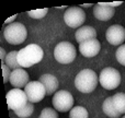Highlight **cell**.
I'll return each instance as SVG.
<instances>
[{"label": "cell", "mask_w": 125, "mask_h": 118, "mask_svg": "<svg viewBox=\"0 0 125 118\" xmlns=\"http://www.w3.org/2000/svg\"><path fill=\"white\" fill-rule=\"evenodd\" d=\"M44 57V52L36 44H30L18 53V61L23 68H30L39 64Z\"/></svg>", "instance_id": "1"}, {"label": "cell", "mask_w": 125, "mask_h": 118, "mask_svg": "<svg viewBox=\"0 0 125 118\" xmlns=\"http://www.w3.org/2000/svg\"><path fill=\"white\" fill-rule=\"evenodd\" d=\"M99 82L98 74L91 69L81 70L75 79V86L81 93H91L95 90Z\"/></svg>", "instance_id": "2"}, {"label": "cell", "mask_w": 125, "mask_h": 118, "mask_svg": "<svg viewBox=\"0 0 125 118\" xmlns=\"http://www.w3.org/2000/svg\"><path fill=\"white\" fill-rule=\"evenodd\" d=\"M3 36L6 41L11 45H19L22 44L26 39L28 36V31L26 27L22 23L19 22H13L6 26L3 31Z\"/></svg>", "instance_id": "3"}, {"label": "cell", "mask_w": 125, "mask_h": 118, "mask_svg": "<svg viewBox=\"0 0 125 118\" xmlns=\"http://www.w3.org/2000/svg\"><path fill=\"white\" fill-rule=\"evenodd\" d=\"M76 55H77V52H76L75 46L69 42H61L57 44L54 49V57L56 61L62 64L73 62L76 58Z\"/></svg>", "instance_id": "4"}, {"label": "cell", "mask_w": 125, "mask_h": 118, "mask_svg": "<svg viewBox=\"0 0 125 118\" xmlns=\"http://www.w3.org/2000/svg\"><path fill=\"white\" fill-rule=\"evenodd\" d=\"M99 82L105 90H114L121 83V74L115 68L106 67L100 72Z\"/></svg>", "instance_id": "5"}, {"label": "cell", "mask_w": 125, "mask_h": 118, "mask_svg": "<svg viewBox=\"0 0 125 118\" xmlns=\"http://www.w3.org/2000/svg\"><path fill=\"white\" fill-rule=\"evenodd\" d=\"M64 21L69 27H81L86 21V13L80 7H69L64 13Z\"/></svg>", "instance_id": "6"}, {"label": "cell", "mask_w": 125, "mask_h": 118, "mask_svg": "<svg viewBox=\"0 0 125 118\" xmlns=\"http://www.w3.org/2000/svg\"><path fill=\"white\" fill-rule=\"evenodd\" d=\"M73 97L68 91L61 90L57 91L53 96V106L56 110L62 113H66L73 108Z\"/></svg>", "instance_id": "7"}, {"label": "cell", "mask_w": 125, "mask_h": 118, "mask_svg": "<svg viewBox=\"0 0 125 118\" xmlns=\"http://www.w3.org/2000/svg\"><path fill=\"white\" fill-rule=\"evenodd\" d=\"M6 97H7V103H8V108L12 110H17L24 107L29 102L25 92L22 91L21 89H12V90H10L7 93Z\"/></svg>", "instance_id": "8"}, {"label": "cell", "mask_w": 125, "mask_h": 118, "mask_svg": "<svg viewBox=\"0 0 125 118\" xmlns=\"http://www.w3.org/2000/svg\"><path fill=\"white\" fill-rule=\"evenodd\" d=\"M24 92L31 103H39L46 95L45 86L40 81H30L24 88Z\"/></svg>", "instance_id": "9"}, {"label": "cell", "mask_w": 125, "mask_h": 118, "mask_svg": "<svg viewBox=\"0 0 125 118\" xmlns=\"http://www.w3.org/2000/svg\"><path fill=\"white\" fill-rule=\"evenodd\" d=\"M106 41L114 46H121L123 45L125 41V28L120 24H114L111 25L106 30L105 33Z\"/></svg>", "instance_id": "10"}, {"label": "cell", "mask_w": 125, "mask_h": 118, "mask_svg": "<svg viewBox=\"0 0 125 118\" xmlns=\"http://www.w3.org/2000/svg\"><path fill=\"white\" fill-rule=\"evenodd\" d=\"M101 49V44L97 38L89 39L83 43L79 44V52L86 58H92L97 56Z\"/></svg>", "instance_id": "11"}, {"label": "cell", "mask_w": 125, "mask_h": 118, "mask_svg": "<svg viewBox=\"0 0 125 118\" xmlns=\"http://www.w3.org/2000/svg\"><path fill=\"white\" fill-rule=\"evenodd\" d=\"M11 85L14 86V89H22L25 88L28 83L30 82V77H29L28 72L24 69L20 68L17 70H13L11 72L10 81Z\"/></svg>", "instance_id": "12"}, {"label": "cell", "mask_w": 125, "mask_h": 118, "mask_svg": "<svg viewBox=\"0 0 125 118\" xmlns=\"http://www.w3.org/2000/svg\"><path fill=\"white\" fill-rule=\"evenodd\" d=\"M39 81L45 86L46 90V95H53L54 93L57 92L58 90V80L55 75L50 74V73H45V74L41 75L39 79Z\"/></svg>", "instance_id": "13"}, {"label": "cell", "mask_w": 125, "mask_h": 118, "mask_svg": "<svg viewBox=\"0 0 125 118\" xmlns=\"http://www.w3.org/2000/svg\"><path fill=\"white\" fill-rule=\"evenodd\" d=\"M75 37L76 41L79 44H81L86 41H89V39L97 38V31L90 25H83L76 31Z\"/></svg>", "instance_id": "14"}, {"label": "cell", "mask_w": 125, "mask_h": 118, "mask_svg": "<svg viewBox=\"0 0 125 118\" xmlns=\"http://www.w3.org/2000/svg\"><path fill=\"white\" fill-rule=\"evenodd\" d=\"M114 13H115V9L111 8V7L101 6L99 3L93 7V15L99 21H109L110 19L113 18Z\"/></svg>", "instance_id": "15"}, {"label": "cell", "mask_w": 125, "mask_h": 118, "mask_svg": "<svg viewBox=\"0 0 125 118\" xmlns=\"http://www.w3.org/2000/svg\"><path fill=\"white\" fill-rule=\"evenodd\" d=\"M102 110H103V113L106 115V116H109L111 118H120L121 117V114L115 109L114 105H113L112 96H109L104 100L103 104H102Z\"/></svg>", "instance_id": "16"}, {"label": "cell", "mask_w": 125, "mask_h": 118, "mask_svg": "<svg viewBox=\"0 0 125 118\" xmlns=\"http://www.w3.org/2000/svg\"><path fill=\"white\" fill-rule=\"evenodd\" d=\"M112 102L115 109L121 115L125 114V93H116L112 96Z\"/></svg>", "instance_id": "17"}, {"label": "cell", "mask_w": 125, "mask_h": 118, "mask_svg": "<svg viewBox=\"0 0 125 118\" xmlns=\"http://www.w3.org/2000/svg\"><path fill=\"white\" fill-rule=\"evenodd\" d=\"M18 53L17 50H13V52H10L6 57V60H4V64L9 67L12 70H17V69H20L21 66H20L19 61H18Z\"/></svg>", "instance_id": "18"}, {"label": "cell", "mask_w": 125, "mask_h": 118, "mask_svg": "<svg viewBox=\"0 0 125 118\" xmlns=\"http://www.w3.org/2000/svg\"><path fill=\"white\" fill-rule=\"evenodd\" d=\"M33 104H34V103L28 102V104H26L24 107L14 110L15 115H17L18 117H20V118H28V117H30L31 115L33 114V110H34V105H33Z\"/></svg>", "instance_id": "19"}, {"label": "cell", "mask_w": 125, "mask_h": 118, "mask_svg": "<svg viewBox=\"0 0 125 118\" xmlns=\"http://www.w3.org/2000/svg\"><path fill=\"white\" fill-rule=\"evenodd\" d=\"M88 110L82 106H75L69 110V117L70 118H88Z\"/></svg>", "instance_id": "20"}, {"label": "cell", "mask_w": 125, "mask_h": 118, "mask_svg": "<svg viewBox=\"0 0 125 118\" xmlns=\"http://www.w3.org/2000/svg\"><path fill=\"white\" fill-rule=\"evenodd\" d=\"M48 12V9L47 8H44V9H37V10H31L28 11V14L30 18L32 19H42L44 18Z\"/></svg>", "instance_id": "21"}, {"label": "cell", "mask_w": 125, "mask_h": 118, "mask_svg": "<svg viewBox=\"0 0 125 118\" xmlns=\"http://www.w3.org/2000/svg\"><path fill=\"white\" fill-rule=\"evenodd\" d=\"M40 118H58V113L55 108L46 107L41 112Z\"/></svg>", "instance_id": "22"}, {"label": "cell", "mask_w": 125, "mask_h": 118, "mask_svg": "<svg viewBox=\"0 0 125 118\" xmlns=\"http://www.w3.org/2000/svg\"><path fill=\"white\" fill-rule=\"evenodd\" d=\"M115 57L122 66H125V44L119 46V48L116 49V53H115Z\"/></svg>", "instance_id": "23"}, {"label": "cell", "mask_w": 125, "mask_h": 118, "mask_svg": "<svg viewBox=\"0 0 125 118\" xmlns=\"http://www.w3.org/2000/svg\"><path fill=\"white\" fill-rule=\"evenodd\" d=\"M1 68H2V74H3V82L7 83V82L10 81L11 69L9 68L7 64H1Z\"/></svg>", "instance_id": "24"}, {"label": "cell", "mask_w": 125, "mask_h": 118, "mask_svg": "<svg viewBox=\"0 0 125 118\" xmlns=\"http://www.w3.org/2000/svg\"><path fill=\"white\" fill-rule=\"evenodd\" d=\"M123 3L122 1H119V2H99V4L101 6H106V7H111V8H114V7H119Z\"/></svg>", "instance_id": "25"}, {"label": "cell", "mask_w": 125, "mask_h": 118, "mask_svg": "<svg viewBox=\"0 0 125 118\" xmlns=\"http://www.w3.org/2000/svg\"><path fill=\"white\" fill-rule=\"evenodd\" d=\"M7 55L8 54H6V52H4V48H0V56H1V64H4V60H6V57H7Z\"/></svg>", "instance_id": "26"}, {"label": "cell", "mask_w": 125, "mask_h": 118, "mask_svg": "<svg viewBox=\"0 0 125 118\" xmlns=\"http://www.w3.org/2000/svg\"><path fill=\"white\" fill-rule=\"evenodd\" d=\"M15 18H17V14H15V15H12V17H11V18H9V19H7L4 23H10V24H11V22H12L13 20L15 19Z\"/></svg>", "instance_id": "27"}, {"label": "cell", "mask_w": 125, "mask_h": 118, "mask_svg": "<svg viewBox=\"0 0 125 118\" xmlns=\"http://www.w3.org/2000/svg\"><path fill=\"white\" fill-rule=\"evenodd\" d=\"M92 4L91 3H84V4H81V9L82 8H89V7H91Z\"/></svg>", "instance_id": "28"}, {"label": "cell", "mask_w": 125, "mask_h": 118, "mask_svg": "<svg viewBox=\"0 0 125 118\" xmlns=\"http://www.w3.org/2000/svg\"><path fill=\"white\" fill-rule=\"evenodd\" d=\"M123 118H125V116H124V117H123Z\"/></svg>", "instance_id": "29"}]
</instances>
